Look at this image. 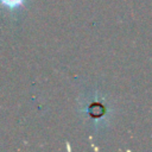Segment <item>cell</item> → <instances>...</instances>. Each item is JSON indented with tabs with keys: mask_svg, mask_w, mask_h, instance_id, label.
<instances>
[{
	"mask_svg": "<svg viewBox=\"0 0 152 152\" xmlns=\"http://www.w3.org/2000/svg\"><path fill=\"white\" fill-rule=\"evenodd\" d=\"M0 2L8 8H15V7L20 6L24 2V0H0Z\"/></svg>",
	"mask_w": 152,
	"mask_h": 152,
	"instance_id": "cell-1",
	"label": "cell"
}]
</instances>
